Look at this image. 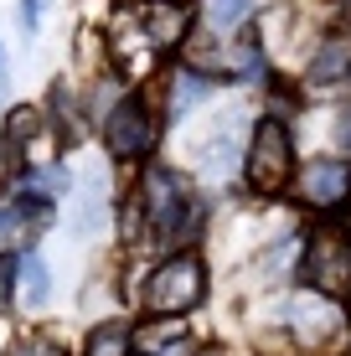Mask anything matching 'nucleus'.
<instances>
[{
    "mask_svg": "<svg viewBox=\"0 0 351 356\" xmlns=\"http://www.w3.org/2000/svg\"><path fill=\"white\" fill-rule=\"evenodd\" d=\"M140 356H155V351H140Z\"/></svg>",
    "mask_w": 351,
    "mask_h": 356,
    "instance_id": "21",
    "label": "nucleus"
},
{
    "mask_svg": "<svg viewBox=\"0 0 351 356\" xmlns=\"http://www.w3.org/2000/svg\"><path fill=\"white\" fill-rule=\"evenodd\" d=\"M42 6H47V0H21V26H26V31H36V21H42Z\"/></svg>",
    "mask_w": 351,
    "mask_h": 356,
    "instance_id": "18",
    "label": "nucleus"
},
{
    "mask_svg": "<svg viewBox=\"0 0 351 356\" xmlns=\"http://www.w3.org/2000/svg\"><path fill=\"white\" fill-rule=\"evenodd\" d=\"M140 212H145V222H150V232L171 248V243L186 238L191 217H197V202H191V186L176 176L171 165H145V176H140Z\"/></svg>",
    "mask_w": 351,
    "mask_h": 356,
    "instance_id": "1",
    "label": "nucleus"
},
{
    "mask_svg": "<svg viewBox=\"0 0 351 356\" xmlns=\"http://www.w3.org/2000/svg\"><path fill=\"white\" fill-rule=\"evenodd\" d=\"M284 321L300 330L305 341H331L336 330H341V305L331 300V294H316V289H300L295 300H289V310H284Z\"/></svg>",
    "mask_w": 351,
    "mask_h": 356,
    "instance_id": "6",
    "label": "nucleus"
},
{
    "mask_svg": "<svg viewBox=\"0 0 351 356\" xmlns=\"http://www.w3.org/2000/svg\"><path fill=\"white\" fill-rule=\"evenodd\" d=\"M36 129H42V124H36V108H16V114H10V124H6V140H10V145H26Z\"/></svg>",
    "mask_w": 351,
    "mask_h": 356,
    "instance_id": "16",
    "label": "nucleus"
},
{
    "mask_svg": "<svg viewBox=\"0 0 351 356\" xmlns=\"http://www.w3.org/2000/svg\"><path fill=\"white\" fill-rule=\"evenodd\" d=\"M341 140H346V150H351V119H346V124H341Z\"/></svg>",
    "mask_w": 351,
    "mask_h": 356,
    "instance_id": "20",
    "label": "nucleus"
},
{
    "mask_svg": "<svg viewBox=\"0 0 351 356\" xmlns=\"http://www.w3.org/2000/svg\"><path fill=\"white\" fill-rule=\"evenodd\" d=\"M129 346H135V341H129V325L124 321H104V325H93L83 356H135Z\"/></svg>",
    "mask_w": 351,
    "mask_h": 356,
    "instance_id": "11",
    "label": "nucleus"
},
{
    "mask_svg": "<svg viewBox=\"0 0 351 356\" xmlns=\"http://www.w3.org/2000/svg\"><path fill=\"white\" fill-rule=\"evenodd\" d=\"M243 170H248V186L259 196H279L295 176V140L279 119H259L248 140V155H243Z\"/></svg>",
    "mask_w": 351,
    "mask_h": 356,
    "instance_id": "2",
    "label": "nucleus"
},
{
    "mask_svg": "<svg viewBox=\"0 0 351 356\" xmlns=\"http://www.w3.org/2000/svg\"><path fill=\"white\" fill-rule=\"evenodd\" d=\"M207 93H212V78H202V72H176V83H171V114L186 119Z\"/></svg>",
    "mask_w": 351,
    "mask_h": 356,
    "instance_id": "12",
    "label": "nucleus"
},
{
    "mask_svg": "<svg viewBox=\"0 0 351 356\" xmlns=\"http://www.w3.org/2000/svg\"><path fill=\"white\" fill-rule=\"evenodd\" d=\"M207 356H217V351H207Z\"/></svg>",
    "mask_w": 351,
    "mask_h": 356,
    "instance_id": "23",
    "label": "nucleus"
},
{
    "mask_svg": "<svg viewBox=\"0 0 351 356\" xmlns=\"http://www.w3.org/2000/svg\"><path fill=\"white\" fill-rule=\"evenodd\" d=\"M21 279H26V305H47L52 300V274H47V264L36 259V253H26V259H21Z\"/></svg>",
    "mask_w": 351,
    "mask_h": 356,
    "instance_id": "13",
    "label": "nucleus"
},
{
    "mask_svg": "<svg viewBox=\"0 0 351 356\" xmlns=\"http://www.w3.org/2000/svg\"><path fill=\"white\" fill-rule=\"evenodd\" d=\"M346 191H351V165L346 161H310L305 165V202L310 207H336V202H346Z\"/></svg>",
    "mask_w": 351,
    "mask_h": 356,
    "instance_id": "7",
    "label": "nucleus"
},
{
    "mask_svg": "<svg viewBox=\"0 0 351 356\" xmlns=\"http://www.w3.org/2000/svg\"><path fill=\"white\" fill-rule=\"evenodd\" d=\"M104 140H108L114 161H145L155 150V114L145 108V98L114 104V114L104 119Z\"/></svg>",
    "mask_w": 351,
    "mask_h": 356,
    "instance_id": "5",
    "label": "nucleus"
},
{
    "mask_svg": "<svg viewBox=\"0 0 351 356\" xmlns=\"http://www.w3.org/2000/svg\"><path fill=\"white\" fill-rule=\"evenodd\" d=\"M16 300V253H0V310Z\"/></svg>",
    "mask_w": 351,
    "mask_h": 356,
    "instance_id": "17",
    "label": "nucleus"
},
{
    "mask_svg": "<svg viewBox=\"0 0 351 356\" xmlns=\"http://www.w3.org/2000/svg\"><path fill=\"white\" fill-rule=\"evenodd\" d=\"M63 191H67L63 165H31V170H21V181H16V196H21L26 212H42L47 202H63Z\"/></svg>",
    "mask_w": 351,
    "mask_h": 356,
    "instance_id": "9",
    "label": "nucleus"
},
{
    "mask_svg": "<svg viewBox=\"0 0 351 356\" xmlns=\"http://www.w3.org/2000/svg\"><path fill=\"white\" fill-rule=\"evenodd\" d=\"M6 83H10V67H6V47H0V104H6Z\"/></svg>",
    "mask_w": 351,
    "mask_h": 356,
    "instance_id": "19",
    "label": "nucleus"
},
{
    "mask_svg": "<svg viewBox=\"0 0 351 356\" xmlns=\"http://www.w3.org/2000/svg\"><path fill=\"white\" fill-rule=\"evenodd\" d=\"M99 212H104V181L88 176V181H83V207H78V217H72V232H93Z\"/></svg>",
    "mask_w": 351,
    "mask_h": 356,
    "instance_id": "14",
    "label": "nucleus"
},
{
    "mask_svg": "<svg viewBox=\"0 0 351 356\" xmlns=\"http://www.w3.org/2000/svg\"><path fill=\"white\" fill-rule=\"evenodd\" d=\"M346 227H351V212H346Z\"/></svg>",
    "mask_w": 351,
    "mask_h": 356,
    "instance_id": "22",
    "label": "nucleus"
},
{
    "mask_svg": "<svg viewBox=\"0 0 351 356\" xmlns=\"http://www.w3.org/2000/svg\"><path fill=\"white\" fill-rule=\"evenodd\" d=\"M186 26H191L186 0H145V36H150V47L186 42Z\"/></svg>",
    "mask_w": 351,
    "mask_h": 356,
    "instance_id": "8",
    "label": "nucleus"
},
{
    "mask_svg": "<svg viewBox=\"0 0 351 356\" xmlns=\"http://www.w3.org/2000/svg\"><path fill=\"white\" fill-rule=\"evenodd\" d=\"M243 16H248V0H207V21L217 31H233Z\"/></svg>",
    "mask_w": 351,
    "mask_h": 356,
    "instance_id": "15",
    "label": "nucleus"
},
{
    "mask_svg": "<svg viewBox=\"0 0 351 356\" xmlns=\"http://www.w3.org/2000/svg\"><path fill=\"white\" fill-rule=\"evenodd\" d=\"M300 284L316 289V294H346L351 289V243L341 232H316L305 243V259H300Z\"/></svg>",
    "mask_w": 351,
    "mask_h": 356,
    "instance_id": "4",
    "label": "nucleus"
},
{
    "mask_svg": "<svg viewBox=\"0 0 351 356\" xmlns=\"http://www.w3.org/2000/svg\"><path fill=\"white\" fill-rule=\"evenodd\" d=\"M202 294H207V268H202V259L197 253H176V259H165L145 279V310L186 315V310L202 305Z\"/></svg>",
    "mask_w": 351,
    "mask_h": 356,
    "instance_id": "3",
    "label": "nucleus"
},
{
    "mask_svg": "<svg viewBox=\"0 0 351 356\" xmlns=\"http://www.w3.org/2000/svg\"><path fill=\"white\" fill-rule=\"evenodd\" d=\"M346 78H351V42H346V36H331V42L310 57L305 83H310V88H341Z\"/></svg>",
    "mask_w": 351,
    "mask_h": 356,
    "instance_id": "10",
    "label": "nucleus"
}]
</instances>
